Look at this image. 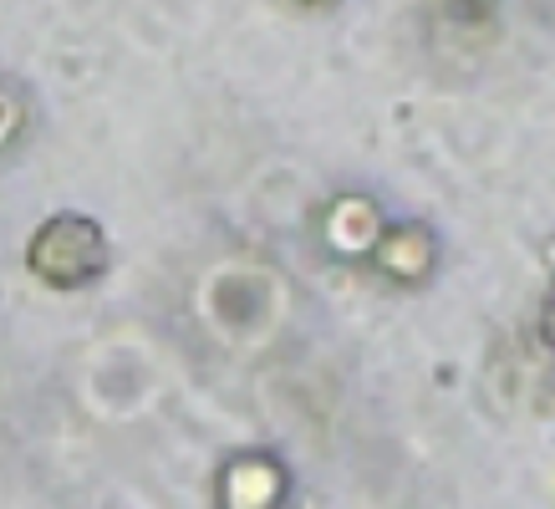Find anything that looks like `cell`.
I'll list each match as a JSON object with an SVG mask.
<instances>
[{
	"mask_svg": "<svg viewBox=\"0 0 555 509\" xmlns=\"http://www.w3.org/2000/svg\"><path fill=\"white\" fill-rule=\"evenodd\" d=\"M21 122H26V102H21L16 87L0 82V143H11L21 133Z\"/></svg>",
	"mask_w": 555,
	"mask_h": 509,
	"instance_id": "cell-5",
	"label": "cell"
},
{
	"mask_svg": "<svg viewBox=\"0 0 555 509\" xmlns=\"http://www.w3.org/2000/svg\"><path fill=\"white\" fill-rule=\"evenodd\" d=\"M219 490H224V509H275L281 494H286V474L266 454H240L224 469Z\"/></svg>",
	"mask_w": 555,
	"mask_h": 509,
	"instance_id": "cell-2",
	"label": "cell"
},
{
	"mask_svg": "<svg viewBox=\"0 0 555 509\" xmlns=\"http://www.w3.org/2000/svg\"><path fill=\"white\" fill-rule=\"evenodd\" d=\"M372 255H377L383 275H392V280H423L438 260V239L428 235L423 224H403V230H392V235H377Z\"/></svg>",
	"mask_w": 555,
	"mask_h": 509,
	"instance_id": "cell-3",
	"label": "cell"
},
{
	"mask_svg": "<svg viewBox=\"0 0 555 509\" xmlns=\"http://www.w3.org/2000/svg\"><path fill=\"white\" fill-rule=\"evenodd\" d=\"M326 235H332V245H337L341 255H357L367 250V245H377V209H372L367 199H341L337 209H332V220H326Z\"/></svg>",
	"mask_w": 555,
	"mask_h": 509,
	"instance_id": "cell-4",
	"label": "cell"
},
{
	"mask_svg": "<svg viewBox=\"0 0 555 509\" xmlns=\"http://www.w3.org/2000/svg\"><path fill=\"white\" fill-rule=\"evenodd\" d=\"M26 265H31L47 286L77 290L107 271V235H102L87 214H56V220H47L31 235Z\"/></svg>",
	"mask_w": 555,
	"mask_h": 509,
	"instance_id": "cell-1",
	"label": "cell"
}]
</instances>
